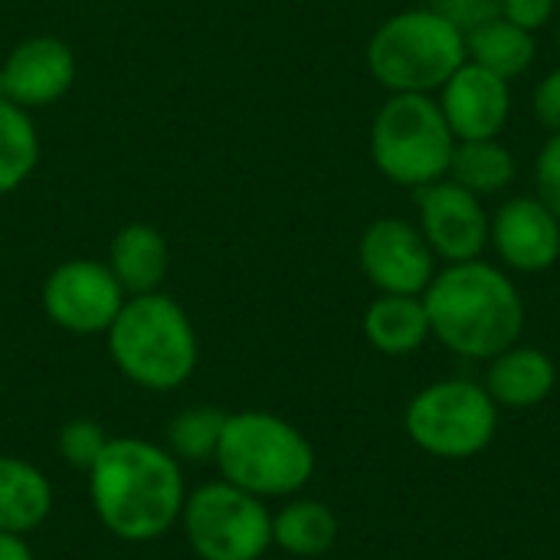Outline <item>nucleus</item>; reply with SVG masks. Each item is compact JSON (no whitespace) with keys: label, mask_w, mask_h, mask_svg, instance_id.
<instances>
[{"label":"nucleus","mask_w":560,"mask_h":560,"mask_svg":"<svg viewBox=\"0 0 560 560\" xmlns=\"http://www.w3.org/2000/svg\"><path fill=\"white\" fill-rule=\"evenodd\" d=\"M213 463L223 482L262 502L295 495L315 476V450L302 430L262 410L226 413Z\"/></svg>","instance_id":"20e7f679"},{"label":"nucleus","mask_w":560,"mask_h":560,"mask_svg":"<svg viewBox=\"0 0 560 560\" xmlns=\"http://www.w3.org/2000/svg\"><path fill=\"white\" fill-rule=\"evenodd\" d=\"M466 59V33L433 7L400 10L368 39V69L390 95H430L443 89Z\"/></svg>","instance_id":"39448f33"},{"label":"nucleus","mask_w":560,"mask_h":560,"mask_svg":"<svg viewBox=\"0 0 560 560\" xmlns=\"http://www.w3.org/2000/svg\"><path fill=\"white\" fill-rule=\"evenodd\" d=\"M532 108H535V118H538L551 135L560 131V66L558 69H551V72L535 85Z\"/></svg>","instance_id":"cd10ccee"},{"label":"nucleus","mask_w":560,"mask_h":560,"mask_svg":"<svg viewBox=\"0 0 560 560\" xmlns=\"http://www.w3.org/2000/svg\"><path fill=\"white\" fill-rule=\"evenodd\" d=\"M489 243L515 272H548L560 259V220L538 197H512L489 220Z\"/></svg>","instance_id":"ddd939ff"},{"label":"nucleus","mask_w":560,"mask_h":560,"mask_svg":"<svg viewBox=\"0 0 560 560\" xmlns=\"http://www.w3.org/2000/svg\"><path fill=\"white\" fill-rule=\"evenodd\" d=\"M177 525L200 560H259L272 548L266 502L223 479L187 492Z\"/></svg>","instance_id":"0eeeda50"},{"label":"nucleus","mask_w":560,"mask_h":560,"mask_svg":"<svg viewBox=\"0 0 560 560\" xmlns=\"http://www.w3.org/2000/svg\"><path fill=\"white\" fill-rule=\"evenodd\" d=\"M558 49H560V23H558Z\"/></svg>","instance_id":"c756f323"},{"label":"nucleus","mask_w":560,"mask_h":560,"mask_svg":"<svg viewBox=\"0 0 560 560\" xmlns=\"http://www.w3.org/2000/svg\"><path fill=\"white\" fill-rule=\"evenodd\" d=\"M52 486L33 463L0 456V532L26 538L52 515Z\"/></svg>","instance_id":"dca6fc26"},{"label":"nucleus","mask_w":560,"mask_h":560,"mask_svg":"<svg viewBox=\"0 0 560 560\" xmlns=\"http://www.w3.org/2000/svg\"><path fill=\"white\" fill-rule=\"evenodd\" d=\"M0 560H36L26 538L20 535H10V532H0Z\"/></svg>","instance_id":"c85d7f7f"},{"label":"nucleus","mask_w":560,"mask_h":560,"mask_svg":"<svg viewBox=\"0 0 560 560\" xmlns=\"http://www.w3.org/2000/svg\"><path fill=\"white\" fill-rule=\"evenodd\" d=\"M75 82V56L56 36L16 43L0 69V92L20 108H43L62 98Z\"/></svg>","instance_id":"4468645a"},{"label":"nucleus","mask_w":560,"mask_h":560,"mask_svg":"<svg viewBox=\"0 0 560 560\" xmlns=\"http://www.w3.org/2000/svg\"><path fill=\"white\" fill-rule=\"evenodd\" d=\"M89 476V502L98 525L128 545L164 538L184 512V463L167 446L138 436H112Z\"/></svg>","instance_id":"f257e3e1"},{"label":"nucleus","mask_w":560,"mask_h":560,"mask_svg":"<svg viewBox=\"0 0 560 560\" xmlns=\"http://www.w3.org/2000/svg\"><path fill=\"white\" fill-rule=\"evenodd\" d=\"M368 341L390 358L413 354L430 338V315L423 295H387L381 292L364 312Z\"/></svg>","instance_id":"a211bd4d"},{"label":"nucleus","mask_w":560,"mask_h":560,"mask_svg":"<svg viewBox=\"0 0 560 560\" xmlns=\"http://www.w3.org/2000/svg\"><path fill=\"white\" fill-rule=\"evenodd\" d=\"M404 427L423 453L440 459H469L492 443L499 407L482 384L440 381L410 400Z\"/></svg>","instance_id":"6e6552de"},{"label":"nucleus","mask_w":560,"mask_h":560,"mask_svg":"<svg viewBox=\"0 0 560 560\" xmlns=\"http://www.w3.org/2000/svg\"><path fill=\"white\" fill-rule=\"evenodd\" d=\"M108 433L102 423L95 420H85V417H75L69 423H62L59 436H56V450L62 456V463L69 469H79V472H89L95 466V459L102 456V450L108 446Z\"/></svg>","instance_id":"b1692460"},{"label":"nucleus","mask_w":560,"mask_h":560,"mask_svg":"<svg viewBox=\"0 0 560 560\" xmlns=\"http://www.w3.org/2000/svg\"><path fill=\"white\" fill-rule=\"evenodd\" d=\"M358 259L371 285L387 295H423L436 276V256L420 226L397 217H381L361 233Z\"/></svg>","instance_id":"9d476101"},{"label":"nucleus","mask_w":560,"mask_h":560,"mask_svg":"<svg viewBox=\"0 0 560 560\" xmlns=\"http://www.w3.org/2000/svg\"><path fill=\"white\" fill-rule=\"evenodd\" d=\"M466 52H469V62L512 82L515 75L532 69L538 46H535V33L509 23L505 16H495L466 33Z\"/></svg>","instance_id":"6ab92c4d"},{"label":"nucleus","mask_w":560,"mask_h":560,"mask_svg":"<svg viewBox=\"0 0 560 560\" xmlns=\"http://www.w3.org/2000/svg\"><path fill=\"white\" fill-rule=\"evenodd\" d=\"M535 184H538V200L560 220V131H555L538 151Z\"/></svg>","instance_id":"393cba45"},{"label":"nucleus","mask_w":560,"mask_h":560,"mask_svg":"<svg viewBox=\"0 0 560 560\" xmlns=\"http://www.w3.org/2000/svg\"><path fill=\"white\" fill-rule=\"evenodd\" d=\"M515 171H518L515 154L499 138H486V141H456L446 177L472 190L476 197H492L515 180Z\"/></svg>","instance_id":"412c9836"},{"label":"nucleus","mask_w":560,"mask_h":560,"mask_svg":"<svg viewBox=\"0 0 560 560\" xmlns=\"http://www.w3.org/2000/svg\"><path fill=\"white\" fill-rule=\"evenodd\" d=\"M39 161V138L26 108L0 95V194L16 190Z\"/></svg>","instance_id":"4be33fe9"},{"label":"nucleus","mask_w":560,"mask_h":560,"mask_svg":"<svg viewBox=\"0 0 560 560\" xmlns=\"http://www.w3.org/2000/svg\"><path fill=\"white\" fill-rule=\"evenodd\" d=\"M558 3H560V0H558Z\"/></svg>","instance_id":"7c9ffc66"},{"label":"nucleus","mask_w":560,"mask_h":560,"mask_svg":"<svg viewBox=\"0 0 560 560\" xmlns=\"http://www.w3.org/2000/svg\"><path fill=\"white\" fill-rule=\"evenodd\" d=\"M558 371L555 361L538 348H518L495 354L486 374V390L495 400V407L528 410L538 407L555 390Z\"/></svg>","instance_id":"2eb2a0df"},{"label":"nucleus","mask_w":560,"mask_h":560,"mask_svg":"<svg viewBox=\"0 0 560 560\" xmlns=\"http://www.w3.org/2000/svg\"><path fill=\"white\" fill-rule=\"evenodd\" d=\"M105 335L121 377L154 394L184 387L200 358L187 312L164 292L128 295Z\"/></svg>","instance_id":"7ed1b4c3"},{"label":"nucleus","mask_w":560,"mask_h":560,"mask_svg":"<svg viewBox=\"0 0 560 560\" xmlns=\"http://www.w3.org/2000/svg\"><path fill=\"white\" fill-rule=\"evenodd\" d=\"M46 318L69 335H105L125 305L115 272L95 259H69L43 282Z\"/></svg>","instance_id":"1a4fd4ad"},{"label":"nucleus","mask_w":560,"mask_h":560,"mask_svg":"<svg viewBox=\"0 0 560 560\" xmlns=\"http://www.w3.org/2000/svg\"><path fill=\"white\" fill-rule=\"evenodd\" d=\"M558 0H502V16L528 33H538L551 23Z\"/></svg>","instance_id":"bb28decb"},{"label":"nucleus","mask_w":560,"mask_h":560,"mask_svg":"<svg viewBox=\"0 0 560 560\" xmlns=\"http://www.w3.org/2000/svg\"><path fill=\"white\" fill-rule=\"evenodd\" d=\"M417 207L420 233L436 259L472 262L486 253L489 213L482 210V197L443 177L427 187H417Z\"/></svg>","instance_id":"9b49d317"},{"label":"nucleus","mask_w":560,"mask_h":560,"mask_svg":"<svg viewBox=\"0 0 560 560\" xmlns=\"http://www.w3.org/2000/svg\"><path fill=\"white\" fill-rule=\"evenodd\" d=\"M226 413L217 407L180 410L167 427V450L180 463H210L223 436Z\"/></svg>","instance_id":"5701e85b"},{"label":"nucleus","mask_w":560,"mask_h":560,"mask_svg":"<svg viewBox=\"0 0 560 560\" xmlns=\"http://www.w3.org/2000/svg\"><path fill=\"white\" fill-rule=\"evenodd\" d=\"M430 335L453 354L492 361L509 351L525 328V305L515 282L482 259L450 262L423 292Z\"/></svg>","instance_id":"f03ea898"},{"label":"nucleus","mask_w":560,"mask_h":560,"mask_svg":"<svg viewBox=\"0 0 560 560\" xmlns=\"http://www.w3.org/2000/svg\"><path fill=\"white\" fill-rule=\"evenodd\" d=\"M456 138L440 102L417 92H394L374 115L371 158L400 187H427L450 174Z\"/></svg>","instance_id":"423d86ee"},{"label":"nucleus","mask_w":560,"mask_h":560,"mask_svg":"<svg viewBox=\"0 0 560 560\" xmlns=\"http://www.w3.org/2000/svg\"><path fill=\"white\" fill-rule=\"evenodd\" d=\"M338 538V518L325 502L295 499L272 515V548L292 558H318L331 551Z\"/></svg>","instance_id":"aec40b11"},{"label":"nucleus","mask_w":560,"mask_h":560,"mask_svg":"<svg viewBox=\"0 0 560 560\" xmlns=\"http://www.w3.org/2000/svg\"><path fill=\"white\" fill-rule=\"evenodd\" d=\"M433 10L443 13L456 30L469 33V30L502 16V0H433Z\"/></svg>","instance_id":"a878e982"},{"label":"nucleus","mask_w":560,"mask_h":560,"mask_svg":"<svg viewBox=\"0 0 560 560\" xmlns=\"http://www.w3.org/2000/svg\"><path fill=\"white\" fill-rule=\"evenodd\" d=\"M167 266H171V249L164 236L148 223H128L112 240L108 269L115 272L125 295L158 292V285L167 276Z\"/></svg>","instance_id":"f3484780"},{"label":"nucleus","mask_w":560,"mask_h":560,"mask_svg":"<svg viewBox=\"0 0 560 560\" xmlns=\"http://www.w3.org/2000/svg\"><path fill=\"white\" fill-rule=\"evenodd\" d=\"M440 108L456 141L499 138L512 115L509 79L466 59L440 89Z\"/></svg>","instance_id":"f8f14e48"}]
</instances>
